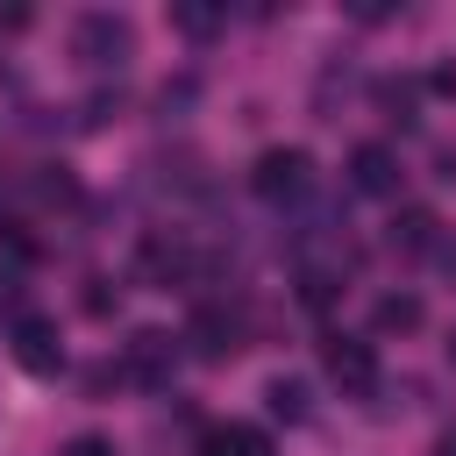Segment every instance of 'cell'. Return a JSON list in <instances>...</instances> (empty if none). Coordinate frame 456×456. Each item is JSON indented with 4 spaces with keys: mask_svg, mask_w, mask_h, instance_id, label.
Returning a JSON list of instances; mask_svg holds the SVG:
<instances>
[{
    "mask_svg": "<svg viewBox=\"0 0 456 456\" xmlns=\"http://www.w3.org/2000/svg\"><path fill=\"white\" fill-rule=\"evenodd\" d=\"M57 456H114V442H100V435H71Z\"/></svg>",
    "mask_w": 456,
    "mask_h": 456,
    "instance_id": "14",
    "label": "cell"
},
{
    "mask_svg": "<svg viewBox=\"0 0 456 456\" xmlns=\"http://www.w3.org/2000/svg\"><path fill=\"white\" fill-rule=\"evenodd\" d=\"M264 406H271L278 420H306V385H299V378H271V385H264Z\"/></svg>",
    "mask_w": 456,
    "mask_h": 456,
    "instance_id": "11",
    "label": "cell"
},
{
    "mask_svg": "<svg viewBox=\"0 0 456 456\" xmlns=\"http://www.w3.org/2000/svg\"><path fill=\"white\" fill-rule=\"evenodd\" d=\"M349 185H356L363 200H392V192H399V157H392L385 142H363V150L349 157Z\"/></svg>",
    "mask_w": 456,
    "mask_h": 456,
    "instance_id": "6",
    "label": "cell"
},
{
    "mask_svg": "<svg viewBox=\"0 0 456 456\" xmlns=\"http://www.w3.org/2000/svg\"><path fill=\"white\" fill-rule=\"evenodd\" d=\"M321 363H328V378L342 385V399H370V392H378V349H370V342L328 335V342H321Z\"/></svg>",
    "mask_w": 456,
    "mask_h": 456,
    "instance_id": "3",
    "label": "cell"
},
{
    "mask_svg": "<svg viewBox=\"0 0 456 456\" xmlns=\"http://www.w3.org/2000/svg\"><path fill=\"white\" fill-rule=\"evenodd\" d=\"M7 349H14V363H21L28 378H57V370H64L57 321H43V314H21V321L7 328Z\"/></svg>",
    "mask_w": 456,
    "mask_h": 456,
    "instance_id": "4",
    "label": "cell"
},
{
    "mask_svg": "<svg viewBox=\"0 0 456 456\" xmlns=\"http://www.w3.org/2000/svg\"><path fill=\"white\" fill-rule=\"evenodd\" d=\"M21 314H28V306H21V278H14V271H0V321L14 328Z\"/></svg>",
    "mask_w": 456,
    "mask_h": 456,
    "instance_id": "13",
    "label": "cell"
},
{
    "mask_svg": "<svg viewBox=\"0 0 456 456\" xmlns=\"http://www.w3.org/2000/svg\"><path fill=\"white\" fill-rule=\"evenodd\" d=\"M449 356H456V335H449Z\"/></svg>",
    "mask_w": 456,
    "mask_h": 456,
    "instance_id": "16",
    "label": "cell"
},
{
    "mask_svg": "<svg viewBox=\"0 0 456 456\" xmlns=\"http://www.w3.org/2000/svg\"><path fill=\"white\" fill-rule=\"evenodd\" d=\"M171 21H178L185 36H214V28H221V14H214V7H171Z\"/></svg>",
    "mask_w": 456,
    "mask_h": 456,
    "instance_id": "12",
    "label": "cell"
},
{
    "mask_svg": "<svg viewBox=\"0 0 456 456\" xmlns=\"http://www.w3.org/2000/svg\"><path fill=\"white\" fill-rule=\"evenodd\" d=\"M71 57L86 64V71H121L128 57H135V28L121 21V14H78V28H71Z\"/></svg>",
    "mask_w": 456,
    "mask_h": 456,
    "instance_id": "1",
    "label": "cell"
},
{
    "mask_svg": "<svg viewBox=\"0 0 456 456\" xmlns=\"http://www.w3.org/2000/svg\"><path fill=\"white\" fill-rule=\"evenodd\" d=\"M392 249H406V256L435 249V214H428V207H406V214L392 221Z\"/></svg>",
    "mask_w": 456,
    "mask_h": 456,
    "instance_id": "9",
    "label": "cell"
},
{
    "mask_svg": "<svg viewBox=\"0 0 456 456\" xmlns=\"http://www.w3.org/2000/svg\"><path fill=\"white\" fill-rule=\"evenodd\" d=\"M200 456H278V449H271V435H264V428L228 420V428H207V435H200Z\"/></svg>",
    "mask_w": 456,
    "mask_h": 456,
    "instance_id": "8",
    "label": "cell"
},
{
    "mask_svg": "<svg viewBox=\"0 0 456 456\" xmlns=\"http://www.w3.org/2000/svg\"><path fill=\"white\" fill-rule=\"evenodd\" d=\"M378 328H385V335L420 328V299H413V292H385V299H378Z\"/></svg>",
    "mask_w": 456,
    "mask_h": 456,
    "instance_id": "10",
    "label": "cell"
},
{
    "mask_svg": "<svg viewBox=\"0 0 456 456\" xmlns=\"http://www.w3.org/2000/svg\"><path fill=\"white\" fill-rule=\"evenodd\" d=\"M435 456H456V428H442V435H435Z\"/></svg>",
    "mask_w": 456,
    "mask_h": 456,
    "instance_id": "15",
    "label": "cell"
},
{
    "mask_svg": "<svg viewBox=\"0 0 456 456\" xmlns=\"http://www.w3.org/2000/svg\"><path fill=\"white\" fill-rule=\"evenodd\" d=\"M185 342H192L207 363H221V356H235V349H242V342H235V321H228L221 306H200V314L185 321Z\"/></svg>",
    "mask_w": 456,
    "mask_h": 456,
    "instance_id": "7",
    "label": "cell"
},
{
    "mask_svg": "<svg viewBox=\"0 0 456 456\" xmlns=\"http://www.w3.org/2000/svg\"><path fill=\"white\" fill-rule=\"evenodd\" d=\"M249 185H256L264 200H299V192L314 185V164H306V150H264L256 171H249Z\"/></svg>",
    "mask_w": 456,
    "mask_h": 456,
    "instance_id": "5",
    "label": "cell"
},
{
    "mask_svg": "<svg viewBox=\"0 0 456 456\" xmlns=\"http://www.w3.org/2000/svg\"><path fill=\"white\" fill-rule=\"evenodd\" d=\"M171 370H178V342H171L164 328H135V335L121 342V378H135V385L164 392V385H171Z\"/></svg>",
    "mask_w": 456,
    "mask_h": 456,
    "instance_id": "2",
    "label": "cell"
}]
</instances>
